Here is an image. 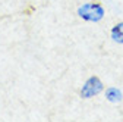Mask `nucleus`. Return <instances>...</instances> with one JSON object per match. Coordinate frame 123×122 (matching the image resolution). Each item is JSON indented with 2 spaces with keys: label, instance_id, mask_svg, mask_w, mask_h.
Here are the masks:
<instances>
[{
  "label": "nucleus",
  "instance_id": "7ed1b4c3",
  "mask_svg": "<svg viewBox=\"0 0 123 122\" xmlns=\"http://www.w3.org/2000/svg\"><path fill=\"white\" fill-rule=\"evenodd\" d=\"M104 96H105V99L109 100L110 103H119V102L123 100V93H122L119 88H116V87L107 88L104 91Z\"/></svg>",
  "mask_w": 123,
  "mask_h": 122
},
{
  "label": "nucleus",
  "instance_id": "f03ea898",
  "mask_svg": "<svg viewBox=\"0 0 123 122\" xmlns=\"http://www.w3.org/2000/svg\"><path fill=\"white\" fill-rule=\"evenodd\" d=\"M103 90H104V84L98 77H89L81 87L79 96L82 99H92L98 96L100 93H103Z\"/></svg>",
  "mask_w": 123,
  "mask_h": 122
},
{
  "label": "nucleus",
  "instance_id": "20e7f679",
  "mask_svg": "<svg viewBox=\"0 0 123 122\" xmlns=\"http://www.w3.org/2000/svg\"><path fill=\"white\" fill-rule=\"evenodd\" d=\"M110 37L114 43L117 44H123V22L116 24L111 29H110Z\"/></svg>",
  "mask_w": 123,
  "mask_h": 122
},
{
  "label": "nucleus",
  "instance_id": "f257e3e1",
  "mask_svg": "<svg viewBox=\"0 0 123 122\" xmlns=\"http://www.w3.org/2000/svg\"><path fill=\"white\" fill-rule=\"evenodd\" d=\"M76 13L85 22H100L105 16V9L100 2H86L78 7Z\"/></svg>",
  "mask_w": 123,
  "mask_h": 122
}]
</instances>
